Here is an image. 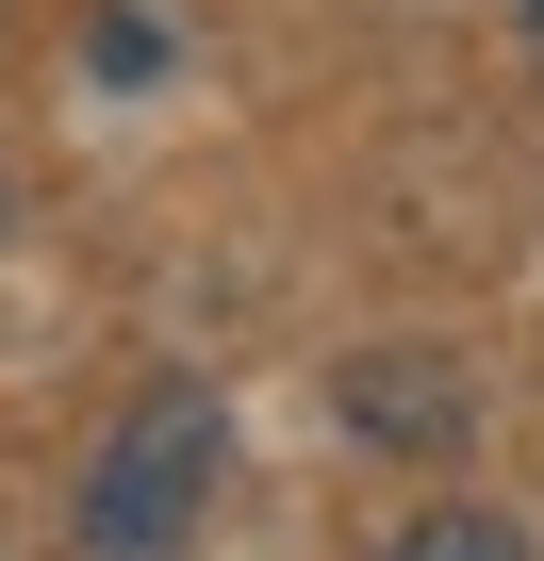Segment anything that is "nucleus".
Instances as JSON below:
<instances>
[{"instance_id": "obj_3", "label": "nucleus", "mask_w": 544, "mask_h": 561, "mask_svg": "<svg viewBox=\"0 0 544 561\" xmlns=\"http://www.w3.org/2000/svg\"><path fill=\"white\" fill-rule=\"evenodd\" d=\"M413 561H511V528H495V512H429V528H413Z\"/></svg>"}, {"instance_id": "obj_2", "label": "nucleus", "mask_w": 544, "mask_h": 561, "mask_svg": "<svg viewBox=\"0 0 544 561\" xmlns=\"http://www.w3.org/2000/svg\"><path fill=\"white\" fill-rule=\"evenodd\" d=\"M347 413H363V430H396V446H429V430H462V380H413V347H396V364H363V380H347Z\"/></svg>"}, {"instance_id": "obj_4", "label": "nucleus", "mask_w": 544, "mask_h": 561, "mask_svg": "<svg viewBox=\"0 0 544 561\" xmlns=\"http://www.w3.org/2000/svg\"><path fill=\"white\" fill-rule=\"evenodd\" d=\"M528 18H544V0H528Z\"/></svg>"}, {"instance_id": "obj_1", "label": "nucleus", "mask_w": 544, "mask_h": 561, "mask_svg": "<svg viewBox=\"0 0 544 561\" xmlns=\"http://www.w3.org/2000/svg\"><path fill=\"white\" fill-rule=\"evenodd\" d=\"M198 495H215V413L165 380V397L100 446V479H83V545H116V561H132V545H182Z\"/></svg>"}]
</instances>
